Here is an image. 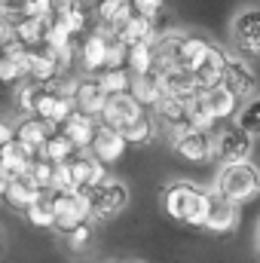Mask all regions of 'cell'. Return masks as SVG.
<instances>
[{"label":"cell","mask_w":260,"mask_h":263,"mask_svg":"<svg viewBox=\"0 0 260 263\" xmlns=\"http://www.w3.org/2000/svg\"><path fill=\"white\" fill-rule=\"evenodd\" d=\"M162 208L172 220L184 227H202L208 211V190L193 181H175L162 190Z\"/></svg>","instance_id":"6da1fadb"},{"label":"cell","mask_w":260,"mask_h":263,"mask_svg":"<svg viewBox=\"0 0 260 263\" xmlns=\"http://www.w3.org/2000/svg\"><path fill=\"white\" fill-rule=\"evenodd\" d=\"M260 193V172L245 159V162H227L220 165L214 178V196L227 199L233 205H245Z\"/></svg>","instance_id":"7a4b0ae2"},{"label":"cell","mask_w":260,"mask_h":263,"mask_svg":"<svg viewBox=\"0 0 260 263\" xmlns=\"http://www.w3.org/2000/svg\"><path fill=\"white\" fill-rule=\"evenodd\" d=\"M80 196L89 202V220H110L129 205V187L117 178H104L92 190H77Z\"/></svg>","instance_id":"3957f363"},{"label":"cell","mask_w":260,"mask_h":263,"mask_svg":"<svg viewBox=\"0 0 260 263\" xmlns=\"http://www.w3.org/2000/svg\"><path fill=\"white\" fill-rule=\"evenodd\" d=\"M165 141H169V147H172L181 159H187V162H208V159L214 156L211 135L193 132L187 123L169 126V129H165Z\"/></svg>","instance_id":"277c9868"},{"label":"cell","mask_w":260,"mask_h":263,"mask_svg":"<svg viewBox=\"0 0 260 263\" xmlns=\"http://www.w3.org/2000/svg\"><path fill=\"white\" fill-rule=\"evenodd\" d=\"M49 205H52V230L55 233H70L73 227L80 223H92L89 220V202L80 196L77 190L73 193H55V190H46Z\"/></svg>","instance_id":"5b68a950"},{"label":"cell","mask_w":260,"mask_h":263,"mask_svg":"<svg viewBox=\"0 0 260 263\" xmlns=\"http://www.w3.org/2000/svg\"><path fill=\"white\" fill-rule=\"evenodd\" d=\"M110 40H114V31L104 28V25H92V31L77 40V59H80V65L89 77L104 67V52H107Z\"/></svg>","instance_id":"8992f818"},{"label":"cell","mask_w":260,"mask_h":263,"mask_svg":"<svg viewBox=\"0 0 260 263\" xmlns=\"http://www.w3.org/2000/svg\"><path fill=\"white\" fill-rule=\"evenodd\" d=\"M211 147H214V156L227 165V162H245L251 156V147H254V138L248 132L236 129V126H227L220 132H211Z\"/></svg>","instance_id":"52a82bcc"},{"label":"cell","mask_w":260,"mask_h":263,"mask_svg":"<svg viewBox=\"0 0 260 263\" xmlns=\"http://www.w3.org/2000/svg\"><path fill=\"white\" fill-rule=\"evenodd\" d=\"M224 86L239 98V101H251L257 95V77L248 65V59L227 52V70H224Z\"/></svg>","instance_id":"ba28073f"},{"label":"cell","mask_w":260,"mask_h":263,"mask_svg":"<svg viewBox=\"0 0 260 263\" xmlns=\"http://www.w3.org/2000/svg\"><path fill=\"white\" fill-rule=\"evenodd\" d=\"M233 43L242 52V59H257L260 55V12L254 6L242 9L233 18Z\"/></svg>","instance_id":"9c48e42d"},{"label":"cell","mask_w":260,"mask_h":263,"mask_svg":"<svg viewBox=\"0 0 260 263\" xmlns=\"http://www.w3.org/2000/svg\"><path fill=\"white\" fill-rule=\"evenodd\" d=\"M141 114H144V107L132 98L129 92H123V95H107V101H104V107H101V114H98V126L123 132L132 120H138Z\"/></svg>","instance_id":"30bf717a"},{"label":"cell","mask_w":260,"mask_h":263,"mask_svg":"<svg viewBox=\"0 0 260 263\" xmlns=\"http://www.w3.org/2000/svg\"><path fill=\"white\" fill-rule=\"evenodd\" d=\"M67 168H70L73 190H92V187H98L107 178V165H101L89 150H80L77 156H70L67 159Z\"/></svg>","instance_id":"8fae6325"},{"label":"cell","mask_w":260,"mask_h":263,"mask_svg":"<svg viewBox=\"0 0 260 263\" xmlns=\"http://www.w3.org/2000/svg\"><path fill=\"white\" fill-rule=\"evenodd\" d=\"M126 150H129V144L123 141V135L114 132V129H107V126H98L95 135H92V141H89V153H92L101 165L120 162V159L126 156Z\"/></svg>","instance_id":"7c38bea8"},{"label":"cell","mask_w":260,"mask_h":263,"mask_svg":"<svg viewBox=\"0 0 260 263\" xmlns=\"http://www.w3.org/2000/svg\"><path fill=\"white\" fill-rule=\"evenodd\" d=\"M70 110H73V101H70V98H62V95H55V92H49V89L43 86V92H40V98H37L34 114H31V117H37L46 129L55 132L67 120V114H70Z\"/></svg>","instance_id":"4fadbf2b"},{"label":"cell","mask_w":260,"mask_h":263,"mask_svg":"<svg viewBox=\"0 0 260 263\" xmlns=\"http://www.w3.org/2000/svg\"><path fill=\"white\" fill-rule=\"evenodd\" d=\"M236 223H239V205H233V202H227V199L208 193V211H205V223H202V230L224 236V233L236 230Z\"/></svg>","instance_id":"5bb4252c"},{"label":"cell","mask_w":260,"mask_h":263,"mask_svg":"<svg viewBox=\"0 0 260 263\" xmlns=\"http://www.w3.org/2000/svg\"><path fill=\"white\" fill-rule=\"evenodd\" d=\"M196 98L208 107V114L217 120V123H227V120H233L236 117V110H239V98L220 83V86H214V89H196Z\"/></svg>","instance_id":"9a60e30c"},{"label":"cell","mask_w":260,"mask_h":263,"mask_svg":"<svg viewBox=\"0 0 260 263\" xmlns=\"http://www.w3.org/2000/svg\"><path fill=\"white\" fill-rule=\"evenodd\" d=\"M224 70H227V49L208 43L205 62L190 73V77H193V86L196 89H214V86H220V83H224Z\"/></svg>","instance_id":"2e32d148"},{"label":"cell","mask_w":260,"mask_h":263,"mask_svg":"<svg viewBox=\"0 0 260 263\" xmlns=\"http://www.w3.org/2000/svg\"><path fill=\"white\" fill-rule=\"evenodd\" d=\"M73 110H80V114H86V117H92V120H98V114H101V107H104V101H107V95L101 92V86H98V80L95 77H80L77 80V89H73Z\"/></svg>","instance_id":"e0dca14e"},{"label":"cell","mask_w":260,"mask_h":263,"mask_svg":"<svg viewBox=\"0 0 260 263\" xmlns=\"http://www.w3.org/2000/svg\"><path fill=\"white\" fill-rule=\"evenodd\" d=\"M49 132L37 117H22V123L18 126H12V141L34 159V156H40V147H43V141L49 138Z\"/></svg>","instance_id":"ac0fdd59"},{"label":"cell","mask_w":260,"mask_h":263,"mask_svg":"<svg viewBox=\"0 0 260 263\" xmlns=\"http://www.w3.org/2000/svg\"><path fill=\"white\" fill-rule=\"evenodd\" d=\"M129 95L144 107V110H150L165 92H162V73L153 67V70H147V73H141V77H132L129 80Z\"/></svg>","instance_id":"d6986e66"},{"label":"cell","mask_w":260,"mask_h":263,"mask_svg":"<svg viewBox=\"0 0 260 263\" xmlns=\"http://www.w3.org/2000/svg\"><path fill=\"white\" fill-rule=\"evenodd\" d=\"M95 129H98V120H92V117H86V114H80V110H70L67 120L55 132H62L77 150H89V141H92Z\"/></svg>","instance_id":"ffe728a7"},{"label":"cell","mask_w":260,"mask_h":263,"mask_svg":"<svg viewBox=\"0 0 260 263\" xmlns=\"http://www.w3.org/2000/svg\"><path fill=\"white\" fill-rule=\"evenodd\" d=\"M40 196H43V190H40V187H37L28 175L9 178V181H6V190H3L6 205H9V208H15V211H25L28 205H34Z\"/></svg>","instance_id":"44dd1931"},{"label":"cell","mask_w":260,"mask_h":263,"mask_svg":"<svg viewBox=\"0 0 260 263\" xmlns=\"http://www.w3.org/2000/svg\"><path fill=\"white\" fill-rule=\"evenodd\" d=\"M55 77H62V67H59V59L46 49V46H40V49H31V65H28V80H34V83H40V86H46V83H52Z\"/></svg>","instance_id":"7402d4cb"},{"label":"cell","mask_w":260,"mask_h":263,"mask_svg":"<svg viewBox=\"0 0 260 263\" xmlns=\"http://www.w3.org/2000/svg\"><path fill=\"white\" fill-rule=\"evenodd\" d=\"M46 18H34V15H18L12 25V37L25 46V49H40L43 37H46Z\"/></svg>","instance_id":"603a6c76"},{"label":"cell","mask_w":260,"mask_h":263,"mask_svg":"<svg viewBox=\"0 0 260 263\" xmlns=\"http://www.w3.org/2000/svg\"><path fill=\"white\" fill-rule=\"evenodd\" d=\"M92 15H95V25H104V28L117 31L132 15V0H98L92 6Z\"/></svg>","instance_id":"cb8c5ba5"},{"label":"cell","mask_w":260,"mask_h":263,"mask_svg":"<svg viewBox=\"0 0 260 263\" xmlns=\"http://www.w3.org/2000/svg\"><path fill=\"white\" fill-rule=\"evenodd\" d=\"M208 55V40L205 37H196V34H184L181 37V46H178V67L184 73H193L196 67L205 62Z\"/></svg>","instance_id":"d4e9b609"},{"label":"cell","mask_w":260,"mask_h":263,"mask_svg":"<svg viewBox=\"0 0 260 263\" xmlns=\"http://www.w3.org/2000/svg\"><path fill=\"white\" fill-rule=\"evenodd\" d=\"M28 162H31V156H28L15 141L0 144V175H3L6 181L25 175V172H28Z\"/></svg>","instance_id":"484cf974"},{"label":"cell","mask_w":260,"mask_h":263,"mask_svg":"<svg viewBox=\"0 0 260 263\" xmlns=\"http://www.w3.org/2000/svg\"><path fill=\"white\" fill-rule=\"evenodd\" d=\"M59 22L67 28V34H70L73 40H80L83 34H89V31H92V25H95V15H92V6H80V3H73L65 15L59 18Z\"/></svg>","instance_id":"4316f807"},{"label":"cell","mask_w":260,"mask_h":263,"mask_svg":"<svg viewBox=\"0 0 260 263\" xmlns=\"http://www.w3.org/2000/svg\"><path fill=\"white\" fill-rule=\"evenodd\" d=\"M120 135H123V141H126L129 147H144V144H150V141L156 138V123H153V117L144 110V114H141L138 120H132Z\"/></svg>","instance_id":"83f0119b"},{"label":"cell","mask_w":260,"mask_h":263,"mask_svg":"<svg viewBox=\"0 0 260 263\" xmlns=\"http://www.w3.org/2000/svg\"><path fill=\"white\" fill-rule=\"evenodd\" d=\"M80 150L67 141L62 132H49V138L43 141V147H40V156L43 159H49L52 165H59V162H67L70 156H77Z\"/></svg>","instance_id":"f1b7e54d"},{"label":"cell","mask_w":260,"mask_h":263,"mask_svg":"<svg viewBox=\"0 0 260 263\" xmlns=\"http://www.w3.org/2000/svg\"><path fill=\"white\" fill-rule=\"evenodd\" d=\"M40 92H43V86L34 83V80H22V83H15V86H12L15 110H18L22 117H31V114H34V104H37V98H40Z\"/></svg>","instance_id":"f546056e"},{"label":"cell","mask_w":260,"mask_h":263,"mask_svg":"<svg viewBox=\"0 0 260 263\" xmlns=\"http://www.w3.org/2000/svg\"><path fill=\"white\" fill-rule=\"evenodd\" d=\"M126 70L132 77H141L153 70V43H135L126 46Z\"/></svg>","instance_id":"4dcf8cb0"},{"label":"cell","mask_w":260,"mask_h":263,"mask_svg":"<svg viewBox=\"0 0 260 263\" xmlns=\"http://www.w3.org/2000/svg\"><path fill=\"white\" fill-rule=\"evenodd\" d=\"M92 77L98 80V86H101L104 95H123V92H129L132 73L126 70V67H117V70H98V73H92Z\"/></svg>","instance_id":"1f68e13d"},{"label":"cell","mask_w":260,"mask_h":263,"mask_svg":"<svg viewBox=\"0 0 260 263\" xmlns=\"http://www.w3.org/2000/svg\"><path fill=\"white\" fill-rule=\"evenodd\" d=\"M22 214H25V220H28L31 227H37V230H52V205H49L46 190H43V196L37 199L34 205H28Z\"/></svg>","instance_id":"d6a6232c"},{"label":"cell","mask_w":260,"mask_h":263,"mask_svg":"<svg viewBox=\"0 0 260 263\" xmlns=\"http://www.w3.org/2000/svg\"><path fill=\"white\" fill-rule=\"evenodd\" d=\"M233 120H236V123H233L236 129L248 132V135L254 138V132L260 129V101H257V98H251L245 107H239V110H236V117H233Z\"/></svg>","instance_id":"836d02e7"},{"label":"cell","mask_w":260,"mask_h":263,"mask_svg":"<svg viewBox=\"0 0 260 263\" xmlns=\"http://www.w3.org/2000/svg\"><path fill=\"white\" fill-rule=\"evenodd\" d=\"M40 190H49V181H52V162L49 159H43V156H34L31 162H28V172H25Z\"/></svg>","instance_id":"e575fe53"},{"label":"cell","mask_w":260,"mask_h":263,"mask_svg":"<svg viewBox=\"0 0 260 263\" xmlns=\"http://www.w3.org/2000/svg\"><path fill=\"white\" fill-rule=\"evenodd\" d=\"M49 190H55V193H73V181H70V168H67V162L52 165V181H49Z\"/></svg>","instance_id":"d590c367"},{"label":"cell","mask_w":260,"mask_h":263,"mask_svg":"<svg viewBox=\"0 0 260 263\" xmlns=\"http://www.w3.org/2000/svg\"><path fill=\"white\" fill-rule=\"evenodd\" d=\"M117 67H126V46L114 37L107 43V52H104V67L101 70H117Z\"/></svg>","instance_id":"8d00e7d4"},{"label":"cell","mask_w":260,"mask_h":263,"mask_svg":"<svg viewBox=\"0 0 260 263\" xmlns=\"http://www.w3.org/2000/svg\"><path fill=\"white\" fill-rule=\"evenodd\" d=\"M67 245H70V251H83V248H89V242H92V223H80V227H73L70 233H65Z\"/></svg>","instance_id":"74e56055"},{"label":"cell","mask_w":260,"mask_h":263,"mask_svg":"<svg viewBox=\"0 0 260 263\" xmlns=\"http://www.w3.org/2000/svg\"><path fill=\"white\" fill-rule=\"evenodd\" d=\"M132 12L144 18H159L162 15V0H132Z\"/></svg>","instance_id":"f35d334b"},{"label":"cell","mask_w":260,"mask_h":263,"mask_svg":"<svg viewBox=\"0 0 260 263\" xmlns=\"http://www.w3.org/2000/svg\"><path fill=\"white\" fill-rule=\"evenodd\" d=\"M6 141H12V126L6 120H0V144H6Z\"/></svg>","instance_id":"ab89813d"},{"label":"cell","mask_w":260,"mask_h":263,"mask_svg":"<svg viewBox=\"0 0 260 263\" xmlns=\"http://www.w3.org/2000/svg\"><path fill=\"white\" fill-rule=\"evenodd\" d=\"M6 37H12V28H9V25H6V22L0 18V43H3Z\"/></svg>","instance_id":"60d3db41"},{"label":"cell","mask_w":260,"mask_h":263,"mask_svg":"<svg viewBox=\"0 0 260 263\" xmlns=\"http://www.w3.org/2000/svg\"><path fill=\"white\" fill-rule=\"evenodd\" d=\"M73 3H80V6H95L98 0H73Z\"/></svg>","instance_id":"b9f144b4"},{"label":"cell","mask_w":260,"mask_h":263,"mask_svg":"<svg viewBox=\"0 0 260 263\" xmlns=\"http://www.w3.org/2000/svg\"><path fill=\"white\" fill-rule=\"evenodd\" d=\"M3 190H6V178L0 175V199H3Z\"/></svg>","instance_id":"7bdbcfd3"},{"label":"cell","mask_w":260,"mask_h":263,"mask_svg":"<svg viewBox=\"0 0 260 263\" xmlns=\"http://www.w3.org/2000/svg\"><path fill=\"white\" fill-rule=\"evenodd\" d=\"M123 263H147V260H123Z\"/></svg>","instance_id":"ee69618b"},{"label":"cell","mask_w":260,"mask_h":263,"mask_svg":"<svg viewBox=\"0 0 260 263\" xmlns=\"http://www.w3.org/2000/svg\"><path fill=\"white\" fill-rule=\"evenodd\" d=\"M0 92H3V86H0Z\"/></svg>","instance_id":"f6af8a7d"}]
</instances>
